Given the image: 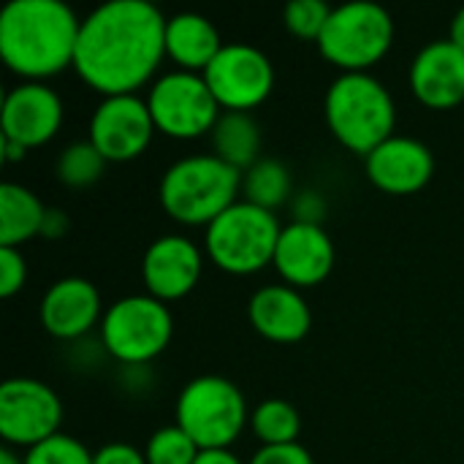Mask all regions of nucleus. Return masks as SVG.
Wrapping results in <instances>:
<instances>
[{
  "instance_id": "f257e3e1",
  "label": "nucleus",
  "mask_w": 464,
  "mask_h": 464,
  "mask_svg": "<svg viewBox=\"0 0 464 464\" xmlns=\"http://www.w3.org/2000/svg\"><path fill=\"white\" fill-rule=\"evenodd\" d=\"M166 19L150 0H109L82 19L73 71L109 95H136L166 57Z\"/></svg>"
},
{
  "instance_id": "f03ea898",
  "label": "nucleus",
  "mask_w": 464,
  "mask_h": 464,
  "mask_svg": "<svg viewBox=\"0 0 464 464\" xmlns=\"http://www.w3.org/2000/svg\"><path fill=\"white\" fill-rule=\"evenodd\" d=\"M82 19L63 0H11L0 11V57L24 82L73 68Z\"/></svg>"
},
{
  "instance_id": "7ed1b4c3",
  "label": "nucleus",
  "mask_w": 464,
  "mask_h": 464,
  "mask_svg": "<svg viewBox=\"0 0 464 464\" xmlns=\"http://www.w3.org/2000/svg\"><path fill=\"white\" fill-rule=\"evenodd\" d=\"M324 114L334 139L364 158L392 139L397 125V103L372 73H340L326 90Z\"/></svg>"
},
{
  "instance_id": "20e7f679",
  "label": "nucleus",
  "mask_w": 464,
  "mask_h": 464,
  "mask_svg": "<svg viewBox=\"0 0 464 464\" xmlns=\"http://www.w3.org/2000/svg\"><path fill=\"white\" fill-rule=\"evenodd\" d=\"M242 190V171L223 163L218 155H188L171 163L160 177V207L182 226H209Z\"/></svg>"
},
{
  "instance_id": "39448f33",
  "label": "nucleus",
  "mask_w": 464,
  "mask_h": 464,
  "mask_svg": "<svg viewBox=\"0 0 464 464\" xmlns=\"http://www.w3.org/2000/svg\"><path fill=\"white\" fill-rule=\"evenodd\" d=\"M280 234L283 226L275 212L239 198L207 226L204 250L228 275H256L275 261Z\"/></svg>"
},
{
  "instance_id": "423d86ee",
  "label": "nucleus",
  "mask_w": 464,
  "mask_h": 464,
  "mask_svg": "<svg viewBox=\"0 0 464 464\" xmlns=\"http://www.w3.org/2000/svg\"><path fill=\"white\" fill-rule=\"evenodd\" d=\"M174 424L190 435L198 451H226L250 424V411L237 383L198 375L179 392Z\"/></svg>"
},
{
  "instance_id": "0eeeda50",
  "label": "nucleus",
  "mask_w": 464,
  "mask_h": 464,
  "mask_svg": "<svg viewBox=\"0 0 464 464\" xmlns=\"http://www.w3.org/2000/svg\"><path fill=\"white\" fill-rule=\"evenodd\" d=\"M394 44L392 14L370 0H351L332 8L318 52L343 73H370Z\"/></svg>"
},
{
  "instance_id": "6e6552de",
  "label": "nucleus",
  "mask_w": 464,
  "mask_h": 464,
  "mask_svg": "<svg viewBox=\"0 0 464 464\" xmlns=\"http://www.w3.org/2000/svg\"><path fill=\"white\" fill-rule=\"evenodd\" d=\"M174 337L169 304L150 294L117 299L101 321L103 351L125 367H144L158 359Z\"/></svg>"
},
{
  "instance_id": "1a4fd4ad",
  "label": "nucleus",
  "mask_w": 464,
  "mask_h": 464,
  "mask_svg": "<svg viewBox=\"0 0 464 464\" xmlns=\"http://www.w3.org/2000/svg\"><path fill=\"white\" fill-rule=\"evenodd\" d=\"M147 106L155 130L179 141L209 136L223 114L207 79L190 71H171L155 79L147 92Z\"/></svg>"
},
{
  "instance_id": "9d476101",
  "label": "nucleus",
  "mask_w": 464,
  "mask_h": 464,
  "mask_svg": "<svg viewBox=\"0 0 464 464\" xmlns=\"http://www.w3.org/2000/svg\"><path fill=\"white\" fill-rule=\"evenodd\" d=\"M63 402L35 378H11L0 386V435L8 449H35L60 435Z\"/></svg>"
},
{
  "instance_id": "9b49d317",
  "label": "nucleus",
  "mask_w": 464,
  "mask_h": 464,
  "mask_svg": "<svg viewBox=\"0 0 464 464\" xmlns=\"http://www.w3.org/2000/svg\"><path fill=\"white\" fill-rule=\"evenodd\" d=\"M223 111H250L275 90V65L253 44H226L201 73Z\"/></svg>"
},
{
  "instance_id": "f8f14e48",
  "label": "nucleus",
  "mask_w": 464,
  "mask_h": 464,
  "mask_svg": "<svg viewBox=\"0 0 464 464\" xmlns=\"http://www.w3.org/2000/svg\"><path fill=\"white\" fill-rule=\"evenodd\" d=\"M155 133L147 98L109 95L95 106L87 139L109 163H128L147 152Z\"/></svg>"
},
{
  "instance_id": "ddd939ff",
  "label": "nucleus",
  "mask_w": 464,
  "mask_h": 464,
  "mask_svg": "<svg viewBox=\"0 0 464 464\" xmlns=\"http://www.w3.org/2000/svg\"><path fill=\"white\" fill-rule=\"evenodd\" d=\"M204 272V253L201 247L179 234L158 237L141 258V283L150 296L163 304H171L188 296Z\"/></svg>"
},
{
  "instance_id": "4468645a",
  "label": "nucleus",
  "mask_w": 464,
  "mask_h": 464,
  "mask_svg": "<svg viewBox=\"0 0 464 464\" xmlns=\"http://www.w3.org/2000/svg\"><path fill=\"white\" fill-rule=\"evenodd\" d=\"M63 101L44 82H22L3 98V139L22 144L24 150L44 147L63 128Z\"/></svg>"
},
{
  "instance_id": "2eb2a0df",
  "label": "nucleus",
  "mask_w": 464,
  "mask_h": 464,
  "mask_svg": "<svg viewBox=\"0 0 464 464\" xmlns=\"http://www.w3.org/2000/svg\"><path fill=\"white\" fill-rule=\"evenodd\" d=\"M334 242L318 223H288L277 239L272 266L291 288H315L334 269Z\"/></svg>"
},
{
  "instance_id": "dca6fc26",
  "label": "nucleus",
  "mask_w": 464,
  "mask_h": 464,
  "mask_svg": "<svg viewBox=\"0 0 464 464\" xmlns=\"http://www.w3.org/2000/svg\"><path fill=\"white\" fill-rule=\"evenodd\" d=\"M367 179L389 196H413L430 185L435 174V155L411 136H392L364 158Z\"/></svg>"
},
{
  "instance_id": "f3484780",
  "label": "nucleus",
  "mask_w": 464,
  "mask_h": 464,
  "mask_svg": "<svg viewBox=\"0 0 464 464\" xmlns=\"http://www.w3.org/2000/svg\"><path fill=\"white\" fill-rule=\"evenodd\" d=\"M38 315L41 326L54 340H82L92 332V326L103 321L101 294L87 277H60L46 288Z\"/></svg>"
},
{
  "instance_id": "a211bd4d",
  "label": "nucleus",
  "mask_w": 464,
  "mask_h": 464,
  "mask_svg": "<svg viewBox=\"0 0 464 464\" xmlns=\"http://www.w3.org/2000/svg\"><path fill=\"white\" fill-rule=\"evenodd\" d=\"M411 90L427 109H457L464 101V52L449 38L430 41L411 63Z\"/></svg>"
},
{
  "instance_id": "6ab92c4d",
  "label": "nucleus",
  "mask_w": 464,
  "mask_h": 464,
  "mask_svg": "<svg viewBox=\"0 0 464 464\" xmlns=\"http://www.w3.org/2000/svg\"><path fill=\"white\" fill-rule=\"evenodd\" d=\"M250 326L269 343L294 345L310 334L313 313L299 288L264 285L247 302Z\"/></svg>"
},
{
  "instance_id": "aec40b11",
  "label": "nucleus",
  "mask_w": 464,
  "mask_h": 464,
  "mask_svg": "<svg viewBox=\"0 0 464 464\" xmlns=\"http://www.w3.org/2000/svg\"><path fill=\"white\" fill-rule=\"evenodd\" d=\"M223 46L220 30L201 14L182 11L166 19V57L174 60L177 71L204 73Z\"/></svg>"
},
{
  "instance_id": "412c9836",
  "label": "nucleus",
  "mask_w": 464,
  "mask_h": 464,
  "mask_svg": "<svg viewBox=\"0 0 464 464\" xmlns=\"http://www.w3.org/2000/svg\"><path fill=\"white\" fill-rule=\"evenodd\" d=\"M49 207L24 185H0V247H19L44 231Z\"/></svg>"
},
{
  "instance_id": "4be33fe9",
  "label": "nucleus",
  "mask_w": 464,
  "mask_h": 464,
  "mask_svg": "<svg viewBox=\"0 0 464 464\" xmlns=\"http://www.w3.org/2000/svg\"><path fill=\"white\" fill-rule=\"evenodd\" d=\"M212 155L237 171H247L261 160V128L250 111H223L209 133Z\"/></svg>"
},
{
  "instance_id": "5701e85b",
  "label": "nucleus",
  "mask_w": 464,
  "mask_h": 464,
  "mask_svg": "<svg viewBox=\"0 0 464 464\" xmlns=\"http://www.w3.org/2000/svg\"><path fill=\"white\" fill-rule=\"evenodd\" d=\"M291 174L288 169L275 160V158H261L256 166H250L245 174H242V193H245V201L261 207V209H269L275 212L277 207H283L288 198H291Z\"/></svg>"
},
{
  "instance_id": "b1692460",
  "label": "nucleus",
  "mask_w": 464,
  "mask_h": 464,
  "mask_svg": "<svg viewBox=\"0 0 464 464\" xmlns=\"http://www.w3.org/2000/svg\"><path fill=\"white\" fill-rule=\"evenodd\" d=\"M250 430L261 446H288L299 443L302 416L285 400H266L250 411Z\"/></svg>"
},
{
  "instance_id": "393cba45",
  "label": "nucleus",
  "mask_w": 464,
  "mask_h": 464,
  "mask_svg": "<svg viewBox=\"0 0 464 464\" xmlns=\"http://www.w3.org/2000/svg\"><path fill=\"white\" fill-rule=\"evenodd\" d=\"M106 163H109V160L92 147V141L84 139V141L68 144V147L57 155L54 174H57V179H60L65 188L82 190V188L95 185V182L103 177Z\"/></svg>"
},
{
  "instance_id": "a878e982",
  "label": "nucleus",
  "mask_w": 464,
  "mask_h": 464,
  "mask_svg": "<svg viewBox=\"0 0 464 464\" xmlns=\"http://www.w3.org/2000/svg\"><path fill=\"white\" fill-rule=\"evenodd\" d=\"M198 454H201L198 446L177 424H169L152 432L144 449L147 464H196Z\"/></svg>"
},
{
  "instance_id": "bb28decb",
  "label": "nucleus",
  "mask_w": 464,
  "mask_h": 464,
  "mask_svg": "<svg viewBox=\"0 0 464 464\" xmlns=\"http://www.w3.org/2000/svg\"><path fill=\"white\" fill-rule=\"evenodd\" d=\"M329 16H332V5L324 0H291L283 11V24L294 38L318 44Z\"/></svg>"
},
{
  "instance_id": "cd10ccee",
  "label": "nucleus",
  "mask_w": 464,
  "mask_h": 464,
  "mask_svg": "<svg viewBox=\"0 0 464 464\" xmlns=\"http://www.w3.org/2000/svg\"><path fill=\"white\" fill-rule=\"evenodd\" d=\"M24 464H92V451L73 435H54L46 443L24 451Z\"/></svg>"
},
{
  "instance_id": "c85d7f7f",
  "label": "nucleus",
  "mask_w": 464,
  "mask_h": 464,
  "mask_svg": "<svg viewBox=\"0 0 464 464\" xmlns=\"http://www.w3.org/2000/svg\"><path fill=\"white\" fill-rule=\"evenodd\" d=\"M27 283V261L19 247H0V296H16Z\"/></svg>"
},
{
  "instance_id": "c756f323",
  "label": "nucleus",
  "mask_w": 464,
  "mask_h": 464,
  "mask_svg": "<svg viewBox=\"0 0 464 464\" xmlns=\"http://www.w3.org/2000/svg\"><path fill=\"white\" fill-rule=\"evenodd\" d=\"M247 464H315L313 454L302 443L288 446H261Z\"/></svg>"
},
{
  "instance_id": "7c9ffc66",
  "label": "nucleus",
  "mask_w": 464,
  "mask_h": 464,
  "mask_svg": "<svg viewBox=\"0 0 464 464\" xmlns=\"http://www.w3.org/2000/svg\"><path fill=\"white\" fill-rule=\"evenodd\" d=\"M92 464H147V457L128 443H109L92 451Z\"/></svg>"
},
{
  "instance_id": "2f4dec72",
  "label": "nucleus",
  "mask_w": 464,
  "mask_h": 464,
  "mask_svg": "<svg viewBox=\"0 0 464 464\" xmlns=\"http://www.w3.org/2000/svg\"><path fill=\"white\" fill-rule=\"evenodd\" d=\"M326 204L321 201L318 193H302L296 201H294V215L299 223H318L321 226V215H324Z\"/></svg>"
},
{
  "instance_id": "473e14b6",
  "label": "nucleus",
  "mask_w": 464,
  "mask_h": 464,
  "mask_svg": "<svg viewBox=\"0 0 464 464\" xmlns=\"http://www.w3.org/2000/svg\"><path fill=\"white\" fill-rule=\"evenodd\" d=\"M65 231H68V215H65L63 209H49V212H46V220H44L41 237H44V239H60Z\"/></svg>"
},
{
  "instance_id": "72a5a7b5",
  "label": "nucleus",
  "mask_w": 464,
  "mask_h": 464,
  "mask_svg": "<svg viewBox=\"0 0 464 464\" xmlns=\"http://www.w3.org/2000/svg\"><path fill=\"white\" fill-rule=\"evenodd\" d=\"M196 464H245L237 454H231V449L226 451H201Z\"/></svg>"
},
{
  "instance_id": "f704fd0d",
  "label": "nucleus",
  "mask_w": 464,
  "mask_h": 464,
  "mask_svg": "<svg viewBox=\"0 0 464 464\" xmlns=\"http://www.w3.org/2000/svg\"><path fill=\"white\" fill-rule=\"evenodd\" d=\"M449 41L457 44L464 52V8H459V11L454 14V19H451V24H449Z\"/></svg>"
},
{
  "instance_id": "c9c22d12",
  "label": "nucleus",
  "mask_w": 464,
  "mask_h": 464,
  "mask_svg": "<svg viewBox=\"0 0 464 464\" xmlns=\"http://www.w3.org/2000/svg\"><path fill=\"white\" fill-rule=\"evenodd\" d=\"M24 155H27V150H24L22 144H16V141H11V139H3V160H5V163H19Z\"/></svg>"
},
{
  "instance_id": "e433bc0d",
  "label": "nucleus",
  "mask_w": 464,
  "mask_h": 464,
  "mask_svg": "<svg viewBox=\"0 0 464 464\" xmlns=\"http://www.w3.org/2000/svg\"><path fill=\"white\" fill-rule=\"evenodd\" d=\"M0 464H24V459L14 451V449H0Z\"/></svg>"
}]
</instances>
